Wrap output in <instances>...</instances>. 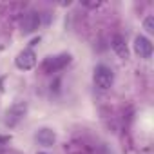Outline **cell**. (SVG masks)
<instances>
[{
  "instance_id": "cell-1",
  "label": "cell",
  "mask_w": 154,
  "mask_h": 154,
  "mask_svg": "<svg viewBox=\"0 0 154 154\" xmlns=\"http://www.w3.org/2000/svg\"><path fill=\"white\" fill-rule=\"evenodd\" d=\"M112 82H114V74L107 65H98L94 69V85L98 89L105 91L112 85Z\"/></svg>"
},
{
  "instance_id": "cell-2",
  "label": "cell",
  "mask_w": 154,
  "mask_h": 154,
  "mask_svg": "<svg viewBox=\"0 0 154 154\" xmlns=\"http://www.w3.org/2000/svg\"><path fill=\"white\" fill-rule=\"evenodd\" d=\"M69 62H71V56L69 54H65V53L54 54V56L45 58V62L42 63V69H44V72H56V71L63 69Z\"/></svg>"
},
{
  "instance_id": "cell-3",
  "label": "cell",
  "mask_w": 154,
  "mask_h": 154,
  "mask_svg": "<svg viewBox=\"0 0 154 154\" xmlns=\"http://www.w3.org/2000/svg\"><path fill=\"white\" fill-rule=\"evenodd\" d=\"M26 111H27L26 102H18V103L11 105L8 109V112H6V125L15 127L17 123H20L24 120V116H26Z\"/></svg>"
},
{
  "instance_id": "cell-4",
  "label": "cell",
  "mask_w": 154,
  "mask_h": 154,
  "mask_svg": "<svg viewBox=\"0 0 154 154\" xmlns=\"http://www.w3.org/2000/svg\"><path fill=\"white\" fill-rule=\"evenodd\" d=\"M15 63H17V67H18V69L29 71V69H33V67L36 65V54H35L31 49H27V51H22V53L17 56Z\"/></svg>"
},
{
  "instance_id": "cell-5",
  "label": "cell",
  "mask_w": 154,
  "mask_h": 154,
  "mask_svg": "<svg viewBox=\"0 0 154 154\" xmlns=\"http://www.w3.org/2000/svg\"><path fill=\"white\" fill-rule=\"evenodd\" d=\"M134 51L141 58H150L152 56V44L145 36H136L134 38Z\"/></svg>"
},
{
  "instance_id": "cell-6",
  "label": "cell",
  "mask_w": 154,
  "mask_h": 154,
  "mask_svg": "<svg viewBox=\"0 0 154 154\" xmlns=\"http://www.w3.org/2000/svg\"><path fill=\"white\" fill-rule=\"evenodd\" d=\"M38 26H40V15H38L36 11H29V13L24 15V18H22V29H24L26 33L36 31Z\"/></svg>"
},
{
  "instance_id": "cell-7",
  "label": "cell",
  "mask_w": 154,
  "mask_h": 154,
  "mask_svg": "<svg viewBox=\"0 0 154 154\" xmlns=\"http://www.w3.org/2000/svg\"><path fill=\"white\" fill-rule=\"evenodd\" d=\"M54 140H56V136H54V132H53L51 129H40V131L36 132V141H38L42 147H53Z\"/></svg>"
},
{
  "instance_id": "cell-8",
  "label": "cell",
  "mask_w": 154,
  "mask_h": 154,
  "mask_svg": "<svg viewBox=\"0 0 154 154\" xmlns=\"http://www.w3.org/2000/svg\"><path fill=\"white\" fill-rule=\"evenodd\" d=\"M112 49L116 51V54L120 56V58H127L129 56V51H127V45H125V42H123V38L122 36H114L112 38Z\"/></svg>"
},
{
  "instance_id": "cell-9",
  "label": "cell",
  "mask_w": 154,
  "mask_h": 154,
  "mask_svg": "<svg viewBox=\"0 0 154 154\" xmlns=\"http://www.w3.org/2000/svg\"><path fill=\"white\" fill-rule=\"evenodd\" d=\"M143 27H145V31H147V33H154V17H152V15L145 18Z\"/></svg>"
},
{
  "instance_id": "cell-10",
  "label": "cell",
  "mask_w": 154,
  "mask_h": 154,
  "mask_svg": "<svg viewBox=\"0 0 154 154\" xmlns=\"http://www.w3.org/2000/svg\"><path fill=\"white\" fill-rule=\"evenodd\" d=\"M8 140H9V138H8V136H0V143H6V141H8Z\"/></svg>"
}]
</instances>
